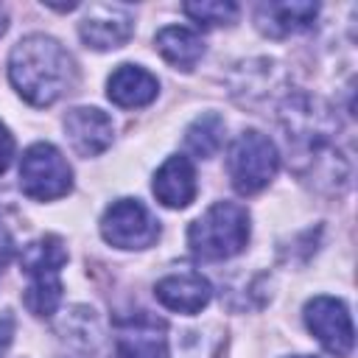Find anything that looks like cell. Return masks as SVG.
Here are the masks:
<instances>
[{"label":"cell","instance_id":"1","mask_svg":"<svg viewBox=\"0 0 358 358\" xmlns=\"http://www.w3.org/2000/svg\"><path fill=\"white\" fill-rule=\"evenodd\" d=\"M280 123L285 129L294 171L299 176L322 179V173L327 171V179H336V187L347 185L350 165L336 145L338 117L322 98L308 92L288 95L280 106Z\"/></svg>","mask_w":358,"mask_h":358},{"label":"cell","instance_id":"2","mask_svg":"<svg viewBox=\"0 0 358 358\" xmlns=\"http://www.w3.org/2000/svg\"><path fill=\"white\" fill-rule=\"evenodd\" d=\"M8 78L28 103L50 106L76 87L78 70L59 39L31 34L11 48Z\"/></svg>","mask_w":358,"mask_h":358},{"label":"cell","instance_id":"3","mask_svg":"<svg viewBox=\"0 0 358 358\" xmlns=\"http://www.w3.org/2000/svg\"><path fill=\"white\" fill-rule=\"evenodd\" d=\"M249 213L235 201H215L187 227V246L201 260H229L249 243Z\"/></svg>","mask_w":358,"mask_h":358},{"label":"cell","instance_id":"4","mask_svg":"<svg viewBox=\"0 0 358 358\" xmlns=\"http://www.w3.org/2000/svg\"><path fill=\"white\" fill-rule=\"evenodd\" d=\"M229 179L232 187L241 196H252L260 193L263 187H268V182L277 176L280 168V154L277 145L257 129H246L238 134V140L229 148Z\"/></svg>","mask_w":358,"mask_h":358},{"label":"cell","instance_id":"5","mask_svg":"<svg viewBox=\"0 0 358 358\" xmlns=\"http://www.w3.org/2000/svg\"><path fill=\"white\" fill-rule=\"evenodd\" d=\"M20 187L34 201H53L73 190V168L50 143H34L20 159Z\"/></svg>","mask_w":358,"mask_h":358},{"label":"cell","instance_id":"6","mask_svg":"<svg viewBox=\"0 0 358 358\" xmlns=\"http://www.w3.org/2000/svg\"><path fill=\"white\" fill-rule=\"evenodd\" d=\"M101 235L115 249H148L159 238V221L137 199H117L101 215Z\"/></svg>","mask_w":358,"mask_h":358},{"label":"cell","instance_id":"7","mask_svg":"<svg viewBox=\"0 0 358 358\" xmlns=\"http://www.w3.org/2000/svg\"><path fill=\"white\" fill-rule=\"evenodd\" d=\"M305 327L316 336V341L336 358H347L355 344V330L350 310L336 296H313L305 305Z\"/></svg>","mask_w":358,"mask_h":358},{"label":"cell","instance_id":"8","mask_svg":"<svg viewBox=\"0 0 358 358\" xmlns=\"http://www.w3.org/2000/svg\"><path fill=\"white\" fill-rule=\"evenodd\" d=\"M134 34V14L123 3H90L78 22V36L92 50H115Z\"/></svg>","mask_w":358,"mask_h":358},{"label":"cell","instance_id":"9","mask_svg":"<svg viewBox=\"0 0 358 358\" xmlns=\"http://www.w3.org/2000/svg\"><path fill=\"white\" fill-rule=\"evenodd\" d=\"M115 350L120 358H168L165 322L143 310L115 319Z\"/></svg>","mask_w":358,"mask_h":358},{"label":"cell","instance_id":"10","mask_svg":"<svg viewBox=\"0 0 358 358\" xmlns=\"http://www.w3.org/2000/svg\"><path fill=\"white\" fill-rule=\"evenodd\" d=\"M319 17V6L308 0H280V3H260L255 8V25L263 36L285 39L302 34Z\"/></svg>","mask_w":358,"mask_h":358},{"label":"cell","instance_id":"11","mask_svg":"<svg viewBox=\"0 0 358 358\" xmlns=\"http://www.w3.org/2000/svg\"><path fill=\"white\" fill-rule=\"evenodd\" d=\"M64 131L70 137V145L81 157H98L101 151H106L112 145V137H115L112 117L106 112H101L98 106L70 109L64 117Z\"/></svg>","mask_w":358,"mask_h":358},{"label":"cell","instance_id":"12","mask_svg":"<svg viewBox=\"0 0 358 358\" xmlns=\"http://www.w3.org/2000/svg\"><path fill=\"white\" fill-rule=\"evenodd\" d=\"M151 190L157 196V201L162 207H171V210H185L193 199H196V168L187 157L182 154H173L168 157L157 173H154V182H151Z\"/></svg>","mask_w":358,"mask_h":358},{"label":"cell","instance_id":"13","mask_svg":"<svg viewBox=\"0 0 358 358\" xmlns=\"http://www.w3.org/2000/svg\"><path fill=\"white\" fill-rule=\"evenodd\" d=\"M154 296L168 310L193 316V313H199V310H204L210 305L213 288H210V282L201 274L187 271V274H168V277H162L154 285Z\"/></svg>","mask_w":358,"mask_h":358},{"label":"cell","instance_id":"14","mask_svg":"<svg viewBox=\"0 0 358 358\" xmlns=\"http://www.w3.org/2000/svg\"><path fill=\"white\" fill-rule=\"evenodd\" d=\"M159 92L157 76H151L140 64H117L106 78V95L120 109H140L148 106Z\"/></svg>","mask_w":358,"mask_h":358},{"label":"cell","instance_id":"15","mask_svg":"<svg viewBox=\"0 0 358 358\" xmlns=\"http://www.w3.org/2000/svg\"><path fill=\"white\" fill-rule=\"evenodd\" d=\"M154 48L168 64H173L176 70H185V73H190L204 56V39L185 25H168V28L157 31Z\"/></svg>","mask_w":358,"mask_h":358},{"label":"cell","instance_id":"16","mask_svg":"<svg viewBox=\"0 0 358 358\" xmlns=\"http://www.w3.org/2000/svg\"><path fill=\"white\" fill-rule=\"evenodd\" d=\"M224 131H227V123H224L221 115H215V112L199 115L185 131V145H187L190 154H196L201 159H210L224 145Z\"/></svg>","mask_w":358,"mask_h":358},{"label":"cell","instance_id":"17","mask_svg":"<svg viewBox=\"0 0 358 358\" xmlns=\"http://www.w3.org/2000/svg\"><path fill=\"white\" fill-rule=\"evenodd\" d=\"M28 280H31V282H28L25 296H22L25 308H28L34 316H39V319L53 316L56 308H59V302H62V291H64L59 274H34V277H28Z\"/></svg>","mask_w":358,"mask_h":358},{"label":"cell","instance_id":"18","mask_svg":"<svg viewBox=\"0 0 358 358\" xmlns=\"http://www.w3.org/2000/svg\"><path fill=\"white\" fill-rule=\"evenodd\" d=\"M182 11L193 20V22H199V25H204V28H215V25H229V22H235L238 20V6L235 3H229V0H199V3H185L182 6Z\"/></svg>","mask_w":358,"mask_h":358},{"label":"cell","instance_id":"19","mask_svg":"<svg viewBox=\"0 0 358 358\" xmlns=\"http://www.w3.org/2000/svg\"><path fill=\"white\" fill-rule=\"evenodd\" d=\"M11 159H14V137H11L8 126L0 120V176L8 171Z\"/></svg>","mask_w":358,"mask_h":358},{"label":"cell","instance_id":"20","mask_svg":"<svg viewBox=\"0 0 358 358\" xmlns=\"http://www.w3.org/2000/svg\"><path fill=\"white\" fill-rule=\"evenodd\" d=\"M14 327H17V322H14V316L8 313V310H3L0 313V355L8 350V344H11V338H14Z\"/></svg>","mask_w":358,"mask_h":358},{"label":"cell","instance_id":"21","mask_svg":"<svg viewBox=\"0 0 358 358\" xmlns=\"http://www.w3.org/2000/svg\"><path fill=\"white\" fill-rule=\"evenodd\" d=\"M11 255H14V241H11V232L3 227V221H0V268L11 260Z\"/></svg>","mask_w":358,"mask_h":358},{"label":"cell","instance_id":"22","mask_svg":"<svg viewBox=\"0 0 358 358\" xmlns=\"http://www.w3.org/2000/svg\"><path fill=\"white\" fill-rule=\"evenodd\" d=\"M291 358H316V355H291Z\"/></svg>","mask_w":358,"mask_h":358}]
</instances>
